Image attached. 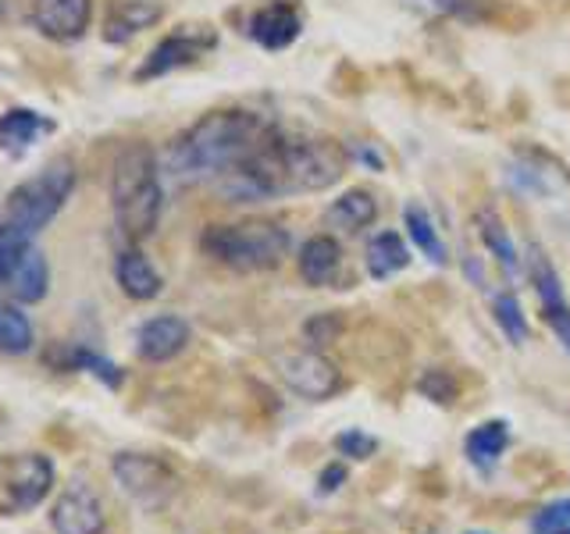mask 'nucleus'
<instances>
[{
    "instance_id": "obj_16",
    "label": "nucleus",
    "mask_w": 570,
    "mask_h": 534,
    "mask_svg": "<svg viewBox=\"0 0 570 534\" xmlns=\"http://www.w3.org/2000/svg\"><path fill=\"white\" fill-rule=\"evenodd\" d=\"M115 278L121 285V293L129 299H157L160 289H165V278H160V271L150 264V257H142L139 249H121L118 260H115Z\"/></svg>"
},
{
    "instance_id": "obj_22",
    "label": "nucleus",
    "mask_w": 570,
    "mask_h": 534,
    "mask_svg": "<svg viewBox=\"0 0 570 534\" xmlns=\"http://www.w3.org/2000/svg\"><path fill=\"white\" fill-rule=\"evenodd\" d=\"M406 264H410L406 243L396 236V231H379V236L367 243V271H371V278H392V275H400Z\"/></svg>"
},
{
    "instance_id": "obj_26",
    "label": "nucleus",
    "mask_w": 570,
    "mask_h": 534,
    "mask_svg": "<svg viewBox=\"0 0 570 534\" xmlns=\"http://www.w3.org/2000/svg\"><path fill=\"white\" fill-rule=\"evenodd\" d=\"M492 317H495V325L503 328V335L510 338L513 346L528 343V320H524V310H521V299H517L513 293H499L492 299Z\"/></svg>"
},
{
    "instance_id": "obj_20",
    "label": "nucleus",
    "mask_w": 570,
    "mask_h": 534,
    "mask_svg": "<svg viewBox=\"0 0 570 534\" xmlns=\"http://www.w3.org/2000/svg\"><path fill=\"white\" fill-rule=\"evenodd\" d=\"M507 445H510V424L507 421H485L463 438V453H468V459L481 474H489L499 463V456L507 453Z\"/></svg>"
},
{
    "instance_id": "obj_6",
    "label": "nucleus",
    "mask_w": 570,
    "mask_h": 534,
    "mask_svg": "<svg viewBox=\"0 0 570 534\" xmlns=\"http://www.w3.org/2000/svg\"><path fill=\"white\" fill-rule=\"evenodd\" d=\"M53 488V463L43 453L0 456V516L36 510Z\"/></svg>"
},
{
    "instance_id": "obj_1",
    "label": "nucleus",
    "mask_w": 570,
    "mask_h": 534,
    "mask_svg": "<svg viewBox=\"0 0 570 534\" xmlns=\"http://www.w3.org/2000/svg\"><path fill=\"white\" fill-rule=\"evenodd\" d=\"M346 168L350 154L343 142L328 136H285L275 129L214 182L228 204H264L282 196L325 192L346 175Z\"/></svg>"
},
{
    "instance_id": "obj_7",
    "label": "nucleus",
    "mask_w": 570,
    "mask_h": 534,
    "mask_svg": "<svg viewBox=\"0 0 570 534\" xmlns=\"http://www.w3.org/2000/svg\"><path fill=\"white\" fill-rule=\"evenodd\" d=\"M282 382L303 399H332L343 392V370H338L321 349H293L275 360Z\"/></svg>"
},
{
    "instance_id": "obj_11",
    "label": "nucleus",
    "mask_w": 570,
    "mask_h": 534,
    "mask_svg": "<svg viewBox=\"0 0 570 534\" xmlns=\"http://www.w3.org/2000/svg\"><path fill=\"white\" fill-rule=\"evenodd\" d=\"M89 14L94 0H32V26L58 43H76L89 29Z\"/></svg>"
},
{
    "instance_id": "obj_25",
    "label": "nucleus",
    "mask_w": 570,
    "mask_h": 534,
    "mask_svg": "<svg viewBox=\"0 0 570 534\" xmlns=\"http://www.w3.org/2000/svg\"><path fill=\"white\" fill-rule=\"evenodd\" d=\"M32 249V236L26 228H18L11 221L0 225V285H8L14 267L22 264V257Z\"/></svg>"
},
{
    "instance_id": "obj_2",
    "label": "nucleus",
    "mask_w": 570,
    "mask_h": 534,
    "mask_svg": "<svg viewBox=\"0 0 570 534\" xmlns=\"http://www.w3.org/2000/svg\"><path fill=\"white\" fill-rule=\"evenodd\" d=\"M275 132V125L246 107H225L210 111L168 147V171L178 182H200V178H218L232 165L257 150L261 142Z\"/></svg>"
},
{
    "instance_id": "obj_23",
    "label": "nucleus",
    "mask_w": 570,
    "mask_h": 534,
    "mask_svg": "<svg viewBox=\"0 0 570 534\" xmlns=\"http://www.w3.org/2000/svg\"><path fill=\"white\" fill-rule=\"evenodd\" d=\"M403 225H406V236L417 243V249L421 254L432 260V264H445L450 260V249H445V243H442V236H439V228H435V221L428 218V210L424 207H417V204H410L406 210H403Z\"/></svg>"
},
{
    "instance_id": "obj_33",
    "label": "nucleus",
    "mask_w": 570,
    "mask_h": 534,
    "mask_svg": "<svg viewBox=\"0 0 570 534\" xmlns=\"http://www.w3.org/2000/svg\"><path fill=\"white\" fill-rule=\"evenodd\" d=\"M346 481V471L338 467V463H332V467H325L321 471V477H317V495H332V492H338V485Z\"/></svg>"
},
{
    "instance_id": "obj_3",
    "label": "nucleus",
    "mask_w": 570,
    "mask_h": 534,
    "mask_svg": "<svg viewBox=\"0 0 570 534\" xmlns=\"http://www.w3.org/2000/svg\"><path fill=\"white\" fill-rule=\"evenodd\" d=\"M111 204L125 239L142 243L154 236L160 210H165V186H160L157 157L147 142H132L118 154L111 171Z\"/></svg>"
},
{
    "instance_id": "obj_15",
    "label": "nucleus",
    "mask_w": 570,
    "mask_h": 534,
    "mask_svg": "<svg viewBox=\"0 0 570 534\" xmlns=\"http://www.w3.org/2000/svg\"><path fill=\"white\" fill-rule=\"evenodd\" d=\"M299 29L303 22L293 4H267L249 18V36H254V43H261L264 50L293 47L299 40Z\"/></svg>"
},
{
    "instance_id": "obj_9",
    "label": "nucleus",
    "mask_w": 570,
    "mask_h": 534,
    "mask_svg": "<svg viewBox=\"0 0 570 534\" xmlns=\"http://www.w3.org/2000/svg\"><path fill=\"white\" fill-rule=\"evenodd\" d=\"M214 43H218V36H214L210 26H183L150 50V58L139 65L136 79L147 82V79H160V76H168V71L186 68L193 61H200L207 50H214Z\"/></svg>"
},
{
    "instance_id": "obj_17",
    "label": "nucleus",
    "mask_w": 570,
    "mask_h": 534,
    "mask_svg": "<svg viewBox=\"0 0 570 534\" xmlns=\"http://www.w3.org/2000/svg\"><path fill=\"white\" fill-rule=\"evenodd\" d=\"M160 14H165L160 0H121L111 11V18H107V32H104L107 43H129L142 29L157 26Z\"/></svg>"
},
{
    "instance_id": "obj_19",
    "label": "nucleus",
    "mask_w": 570,
    "mask_h": 534,
    "mask_svg": "<svg viewBox=\"0 0 570 534\" xmlns=\"http://www.w3.org/2000/svg\"><path fill=\"white\" fill-rule=\"evenodd\" d=\"M374 218H379V200H374L367 189H346L325 210V225L338 231H361Z\"/></svg>"
},
{
    "instance_id": "obj_8",
    "label": "nucleus",
    "mask_w": 570,
    "mask_h": 534,
    "mask_svg": "<svg viewBox=\"0 0 570 534\" xmlns=\"http://www.w3.org/2000/svg\"><path fill=\"white\" fill-rule=\"evenodd\" d=\"M111 471L118 477V485L142 506L168 503L175 485H178L168 463L157 459V456H147V453H118L115 463H111Z\"/></svg>"
},
{
    "instance_id": "obj_4",
    "label": "nucleus",
    "mask_w": 570,
    "mask_h": 534,
    "mask_svg": "<svg viewBox=\"0 0 570 534\" xmlns=\"http://www.w3.org/2000/svg\"><path fill=\"white\" fill-rule=\"evenodd\" d=\"M200 249L214 264L254 275V271H275V267L289 257L293 239L278 221L246 218V221L204 228Z\"/></svg>"
},
{
    "instance_id": "obj_5",
    "label": "nucleus",
    "mask_w": 570,
    "mask_h": 534,
    "mask_svg": "<svg viewBox=\"0 0 570 534\" xmlns=\"http://www.w3.org/2000/svg\"><path fill=\"white\" fill-rule=\"evenodd\" d=\"M71 189H76V165H71L68 157L50 160V165H43L32 178H26L22 186L11 189L8 221L26 228L29 236H36V231H43L58 218V210L65 207Z\"/></svg>"
},
{
    "instance_id": "obj_24",
    "label": "nucleus",
    "mask_w": 570,
    "mask_h": 534,
    "mask_svg": "<svg viewBox=\"0 0 570 534\" xmlns=\"http://www.w3.org/2000/svg\"><path fill=\"white\" fill-rule=\"evenodd\" d=\"M36 346V328L22 307L14 303H0V353L22 356Z\"/></svg>"
},
{
    "instance_id": "obj_34",
    "label": "nucleus",
    "mask_w": 570,
    "mask_h": 534,
    "mask_svg": "<svg viewBox=\"0 0 570 534\" xmlns=\"http://www.w3.org/2000/svg\"><path fill=\"white\" fill-rule=\"evenodd\" d=\"M0 14H4V0H0Z\"/></svg>"
},
{
    "instance_id": "obj_18",
    "label": "nucleus",
    "mask_w": 570,
    "mask_h": 534,
    "mask_svg": "<svg viewBox=\"0 0 570 534\" xmlns=\"http://www.w3.org/2000/svg\"><path fill=\"white\" fill-rule=\"evenodd\" d=\"M47 132H53V121H47L40 111H29V107H14V111L0 115V150L22 154Z\"/></svg>"
},
{
    "instance_id": "obj_32",
    "label": "nucleus",
    "mask_w": 570,
    "mask_h": 534,
    "mask_svg": "<svg viewBox=\"0 0 570 534\" xmlns=\"http://www.w3.org/2000/svg\"><path fill=\"white\" fill-rule=\"evenodd\" d=\"M546 325L557 332V338L563 343V349L570 353V303H557V307H542Z\"/></svg>"
},
{
    "instance_id": "obj_14",
    "label": "nucleus",
    "mask_w": 570,
    "mask_h": 534,
    "mask_svg": "<svg viewBox=\"0 0 570 534\" xmlns=\"http://www.w3.org/2000/svg\"><path fill=\"white\" fill-rule=\"evenodd\" d=\"M296 267H299V278L314 285V289L332 285L338 271H343V246H338L335 236H311L299 246Z\"/></svg>"
},
{
    "instance_id": "obj_21",
    "label": "nucleus",
    "mask_w": 570,
    "mask_h": 534,
    "mask_svg": "<svg viewBox=\"0 0 570 534\" xmlns=\"http://www.w3.org/2000/svg\"><path fill=\"white\" fill-rule=\"evenodd\" d=\"M47 285H50V264L40 249H29L22 257V264L14 267V275L8 281V289L18 303H40L47 296Z\"/></svg>"
},
{
    "instance_id": "obj_31",
    "label": "nucleus",
    "mask_w": 570,
    "mask_h": 534,
    "mask_svg": "<svg viewBox=\"0 0 570 534\" xmlns=\"http://www.w3.org/2000/svg\"><path fill=\"white\" fill-rule=\"evenodd\" d=\"M335 449L343 456H353V459H371L374 449H379V438L361 432V427H350V432L335 435Z\"/></svg>"
},
{
    "instance_id": "obj_29",
    "label": "nucleus",
    "mask_w": 570,
    "mask_h": 534,
    "mask_svg": "<svg viewBox=\"0 0 570 534\" xmlns=\"http://www.w3.org/2000/svg\"><path fill=\"white\" fill-rule=\"evenodd\" d=\"M531 534H570V495L534 513Z\"/></svg>"
},
{
    "instance_id": "obj_12",
    "label": "nucleus",
    "mask_w": 570,
    "mask_h": 534,
    "mask_svg": "<svg viewBox=\"0 0 570 534\" xmlns=\"http://www.w3.org/2000/svg\"><path fill=\"white\" fill-rule=\"evenodd\" d=\"M186 346H189V325L175 314L150 317L136 335V349L142 360H150V364H165L171 356L183 353Z\"/></svg>"
},
{
    "instance_id": "obj_28",
    "label": "nucleus",
    "mask_w": 570,
    "mask_h": 534,
    "mask_svg": "<svg viewBox=\"0 0 570 534\" xmlns=\"http://www.w3.org/2000/svg\"><path fill=\"white\" fill-rule=\"evenodd\" d=\"M346 320L338 310H328V314H314L307 325H303V338H307L311 349H325L332 343H338V335H343Z\"/></svg>"
},
{
    "instance_id": "obj_30",
    "label": "nucleus",
    "mask_w": 570,
    "mask_h": 534,
    "mask_svg": "<svg viewBox=\"0 0 570 534\" xmlns=\"http://www.w3.org/2000/svg\"><path fill=\"white\" fill-rule=\"evenodd\" d=\"M417 392L424 399H432V403H442V406H450L456 399V378L450 370H442V367H432V370H424L421 374V382H417Z\"/></svg>"
},
{
    "instance_id": "obj_13",
    "label": "nucleus",
    "mask_w": 570,
    "mask_h": 534,
    "mask_svg": "<svg viewBox=\"0 0 570 534\" xmlns=\"http://www.w3.org/2000/svg\"><path fill=\"white\" fill-rule=\"evenodd\" d=\"M474 228H478V239L485 243V249L492 254V260L503 267V275L510 278V281H517L521 278V271H524V257L517 254V246H513V239H510V228H507V221L499 218V210L495 207H478V214H474Z\"/></svg>"
},
{
    "instance_id": "obj_10",
    "label": "nucleus",
    "mask_w": 570,
    "mask_h": 534,
    "mask_svg": "<svg viewBox=\"0 0 570 534\" xmlns=\"http://www.w3.org/2000/svg\"><path fill=\"white\" fill-rule=\"evenodd\" d=\"M50 527L58 534H104L107 516L100 506V495L89 488V481L82 477L68 481L50 510Z\"/></svg>"
},
{
    "instance_id": "obj_27",
    "label": "nucleus",
    "mask_w": 570,
    "mask_h": 534,
    "mask_svg": "<svg viewBox=\"0 0 570 534\" xmlns=\"http://www.w3.org/2000/svg\"><path fill=\"white\" fill-rule=\"evenodd\" d=\"M65 364L71 367V370H89V374H97V378L107 385V388H118L121 385V367L118 364H111L107 356H100V353H94V349H71L68 356H65Z\"/></svg>"
}]
</instances>
